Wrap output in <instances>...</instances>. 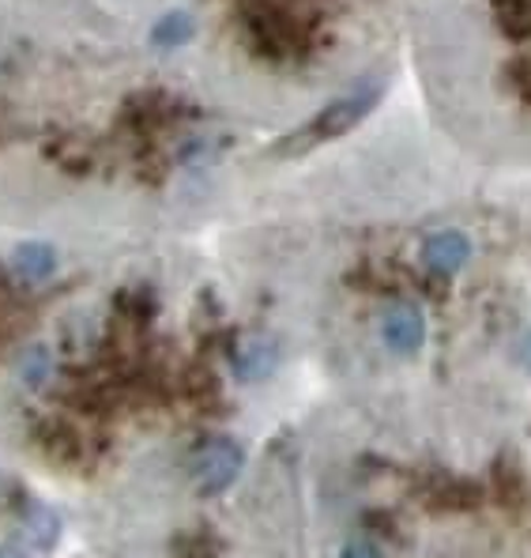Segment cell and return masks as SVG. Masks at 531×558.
I'll list each match as a JSON object with an SVG mask.
<instances>
[{
    "label": "cell",
    "instance_id": "cell-1",
    "mask_svg": "<svg viewBox=\"0 0 531 558\" xmlns=\"http://www.w3.org/2000/svg\"><path fill=\"white\" fill-rule=\"evenodd\" d=\"M98 72L102 53L69 0H0V227L38 231L121 174L140 185L166 182V170L208 174L166 155V140L193 144L215 129L102 125Z\"/></svg>",
    "mask_w": 531,
    "mask_h": 558
},
{
    "label": "cell",
    "instance_id": "cell-2",
    "mask_svg": "<svg viewBox=\"0 0 531 558\" xmlns=\"http://www.w3.org/2000/svg\"><path fill=\"white\" fill-rule=\"evenodd\" d=\"M381 102V87L366 84V87H350V92L336 95L332 102H324L317 113H309L298 129H291L287 136H280L272 144L275 159H298V155L313 151V147L329 144V140H339L343 133L358 129Z\"/></svg>",
    "mask_w": 531,
    "mask_h": 558
},
{
    "label": "cell",
    "instance_id": "cell-3",
    "mask_svg": "<svg viewBox=\"0 0 531 558\" xmlns=\"http://www.w3.org/2000/svg\"><path fill=\"white\" fill-rule=\"evenodd\" d=\"M245 472V449L234 438H211L193 457V487L200 498H219Z\"/></svg>",
    "mask_w": 531,
    "mask_h": 558
},
{
    "label": "cell",
    "instance_id": "cell-4",
    "mask_svg": "<svg viewBox=\"0 0 531 558\" xmlns=\"http://www.w3.org/2000/svg\"><path fill=\"white\" fill-rule=\"evenodd\" d=\"M381 343L399 359H415L427 348V314L415 302H396L381 314Z\"/></svg>",
    "mask_w": 531,
    "mask_h": 558
},
{
    "label": "cell",
    "instance_id": "cell-5",
    "mask_svg": "<svg viewBox=\"0 0 531 558\" xmlns=\"http://www.w3.org/2000/svg\"><path fill=\"white\" fill-rule=\"evenodd\" d=\"M280 363H283V343H280V336H272V332L245 336V340H238V348H234V359H231L234 377L245 381V385L268 381V377L280 371Z\"/></svg>",
    "mask_w": 531,
    "mask_h": 558
},
{
    "label": "cell",
    "instance_id": "cell-6",
    "mask_svg": "<svg viewBox=\"0 0 531 558\" xmlns=\"http://www.w3.org/2000/svg\"><path fill=\"white\" fill-rule=\"evenodd\" d=\"M471 260V238L464 231H437L422 242V265L437 276H456Z\"/></svg>",
    "mask_w": 531,
    "mask_h": 558
},
{
    "label": "cell",
    "instance_id": "cell-7",
    "mask_svg": "<svg viewBox=\"0 0 531 558\" xmlns=\"http://www.w3.org/2000/svg\"><path fill=\"white\" fill-rule=\"evenodd\" d=\"M494 20L509 38H531V0H497Z\"/></svg>",
    "mask_w": 531,
    "mask_h": 558
},
{
    "label": "cell",
    "instance_id": "cell-8",
    "mask_svg": "<svg viewBox=\"0 0 531 558\" xmlns=\"http://www.w3.org/2000/svg\"><path fill=\"white\" fill-rule=\"evenodd\" d=\"M27 532L35 536V544L42 547V551H53L57 539H61V517H57L49 506H30L27 510Z\"/></svg>",
    "mask_w": 531,
    "mask_h": 558
},
{
    "label": "cell",
    "instance_id": "cell-9",
    "mask_svg": "<svg viewBox=\"0 0 531 558\" xmlns=\"http://www.w3.org/2000/svg\"><path fill=\"white\" fill-rule=\"evenodd\" d=\"M339 558H385V551H381L373 539L358 536V539H347V544L339 547Z\"/></svg>",
    "mask_w": 531,
    "mask_h": 558
},
{
    "label": "cell",
    "instance_id": "cell-10",
    "mask_svg": "<svg viewBox=\"0 0 531 558\" xmlns=\"http://www.w3.org/2000/svg\"><path fill=\"white\" fill-rule=\"evenodd\" d=\"M513 359H517V366H524V371L531 374V328L517 340V348H513Z\"/></svg>",
    "mask_w": 531,
    "mask_h": 558
},
{
    "label": "cell",
    "instance_id": "cell-11",
    "mask_svg": "<svg viewBox=\"0 0 531 558\" xmlns=\"http://www.w3.org/2000/svg\"><path fill=\"white\" fill-rule=\"evenodd\" d=\"M0 558H30V555L23 551V547H15V544H4V547H0Z\"/></svg>",
    "mask_w": 531,
    "mask_h": 558
}]
</instances>
